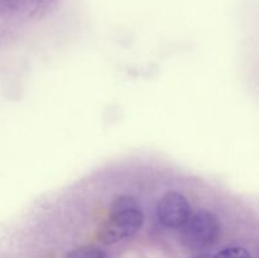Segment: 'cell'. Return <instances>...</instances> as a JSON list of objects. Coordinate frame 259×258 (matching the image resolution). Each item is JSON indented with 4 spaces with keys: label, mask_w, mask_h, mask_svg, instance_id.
Masks as SVG:
<instances>
[{
    "label": "cell",
    "mask_w": 259,
    "mask_h": 258,
    "mask_svg": "<svg viewBox=\"0 0 259 258\" xmlns=\"http://www.w3.org/2000/svg\"><path fill=\"white\" fill-rule=\"evenodd\" d=\"M66 258H106V253L103 249L93 245H81L71 250Z\"/></svg>",
    "instance_id": "4"
},
{
    "label": "cell",
    "mask_w": 259,
    "mask_h": 258,
    "mask_svg": "<svg viewBox=\"0 0 259 258\" xmlns=\"http://www.w3.org/2000/svg\"><path fill=\"white\" fill-rule=\"evenodd\" d=\"M180 229L182 245L194 252H201L217 243L220 234V222L214 212L199 210L191 214Z\"/></svg>",
    "instance_id": "2"
},
{
    "label": "cell",
    "mask_w": 259,
    "mask_h": 258,
    "mask_svg": "<svg viewBox=\"0 0 259 258\" xmlns=\"http://www.w3.org/2000/svg\"><path fill=\"white\" fill-rule=\"evenodd\" d=\"M214 258H252V255L245 248L233 245V247H228L220 250L214 255Z\"/></svg>",
    "instance_id": "5"
},
{
    "label": "cell",
    "mask_w": 259,
    "mask_h": 258,
    "mask_svg": "<svg viewBox=\"0 0 259 258\" xmlns=\"http://www.w3.org/2000/svg\"><path fill=\"white\" fill-rule=\"evenodd\" d=\"M146 215L141 204L131 195H119L110 205V217L101 229L100 238L106 244L132 238L143 227Z\"/></svg>",
    "instance_id": "1"
},
{
    "label": "cell",
    "mask_w": 259,
    "mask_h": 258,
    "mask_svg": "<svg viewBox=\"0 0 259 258\" xmlns=\"http://www.w3.org/2000/svg\"><path fill=\"white\" fill-rule=\"evenodd\" d=\"M192 214V207L186 196L177 191L166 192L156 207L158 222L169 229H180Z\"/></svg>",
    "instance_id": "3"
},
{
    "label": "cell",
    "mask_w": 259,
    "mask_h": 258,
    "mask_svg": "<svg viewBox=\"0 0 259 258\" xmlns=\"http://www.w3.org/2000/svg\"><path fill=\"white\" fill-rule=\"evenodd\" d=\"M192 258H214V255L210 254V253H201V254H197Z\"/></svg>",
    "instance_id": "6"
}]
</instances>
